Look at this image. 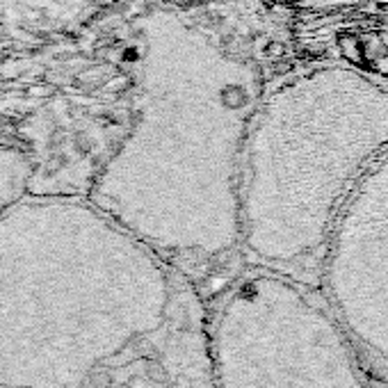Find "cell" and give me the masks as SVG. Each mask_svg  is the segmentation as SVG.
Instances as JSON below:
<instances>
[{
  "label": "cell",
  "instance_id": "cell-2",
  "mask_svg": "<svg viewBox=\"0 0 388 388\" xmlns=\"http://www.w3.org/2000/svg\"><path fill=\"white\" fill-rule=\"evenodd\" d=\"M388 153V89L325 71L254 112L240 162V254L254 270L318 283L340 212Z\"/></svg>",
  "mask_w": 388,
  "mask_h": 388
},
{
  "label": "cell",
  "instance_id": "cell-4",
  "mask_svg": "<svg viewBox=\"0 0 388 388\" xmlns=\"http://www.w3.org/2000/svg\"><path fill=\"white\" fill-rule=\"evenodd\" d=\"M316 288L370 375L388 377V153L340 212Z\"/></svg>",
  "mask_w": 388,
  "mask_h": 388
},
{
  "label": "cell",
  "instance_id": "cell-3",
  "mask_svg": "<svg viewBox=\"0 0 388 388\" xmlns=\"http://www.w3.org/2000/svg\"><path fill=\"white\" fill-rule=\"evenodd\" d=\"M217 388H375L316 285L249 270L208 313Z\"/></svg>",
  "mask_w": 388,
  "mask_h": 388
},
{
  "label": "cell",
  "instance_id": "cell-1",
  "mask_svg": "<svg viewBox=\"0 0 388 388\" xmlns=\"http://www.w3.org/2000/svg\"><path fill=\"white\" fill-rule=\"evenodd\" d=\"M206 340L190 276L89 199L0 210V388H186Z\"/></svg>",
  "mask_w": 388,
  "mask_h": 388
}]
</instances>
